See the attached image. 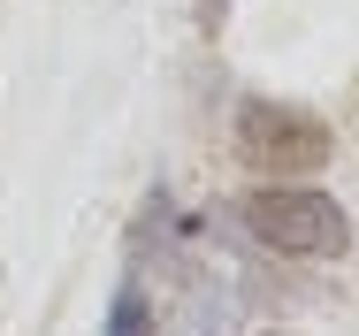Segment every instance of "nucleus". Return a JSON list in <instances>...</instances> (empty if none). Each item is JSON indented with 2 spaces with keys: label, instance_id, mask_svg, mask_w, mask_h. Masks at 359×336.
<instances>
[{
  "label": "nucleus",
  "instance_id": "1",
  "mask_svg": "<svg viewBox=\"0 0 359 336\" xmlns=\"http://www.w3.org/2000/svg\"><path fill=\"white\" fill-rule=\"evenodd\" d=\"M245 229L268 253H290V260H337V253H352V214L329 191H306V184H260V191H245Z\"/></svg>",
  "mask_w": 359,
  "mask_h": 336
},
{
  "label": "nucleus",
  "instance_id": "2",
  "mask_svg": "<svg viewBox=\"0 0 359 336\" xmlns=\"http://www.w3.org/2000/svg\"><path fill=\"white\" fill-rule=\"evenodd\" d=\"M329 145H337L329 123L290 107V100H245L237 107V161L252 176H306L329 161Z\"/></svg>",
  "mask_w": 359,
  "mask_h": 336
},
{
  "label": "nucleus",
  "instance_id": "3",
  "mask_svg": "<svg viewBox=\"0 0 359 336\" xmlns=\"http://www.w3.org/2000/svg\"><path fill=\"white\" fill-rule=\"evenodd\" d=\"M107 336H153V314H145L138 290H123L115 298V314H107Z\"/></svg>",
  "mask_w": 359,
  "mask_h": 336
},
{
  "label": "nucleus",
  "instance_id": "4",
  "mask_svg": "<svg viewBox=\"0 0 359 336\" xmlns=\"http://www.w3.org/2000/svg\"><path fill=\"white\" fill-rule=\"evenodd\" d=\"M222 15H229L222 0H199V23H207V31H222Z\"/></svg>",
  "mask_w": 359,
  "mask_h": 336
}]
</instances>
